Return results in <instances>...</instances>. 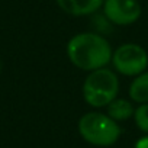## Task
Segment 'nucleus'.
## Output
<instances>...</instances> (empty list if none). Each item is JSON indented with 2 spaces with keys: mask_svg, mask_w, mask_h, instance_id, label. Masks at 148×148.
<instances>
[{
  "mask_svg": "<svg viewBox=\"0 0 148 148\" xmlns=\"http://www.w3.org/2000/svg\"><path fill=\"white\" fill-rule=\"evenodd\" d=\"M129 96L134 102L148 103V71H144L134 79L129 86Z\"/></svg>",
  "mask_w": 148,
  "mask_h": 148,
  "instance_id": "7",
  "label": "nucleus"
},
{
  "mask_svg": "<svg viewBox=\"0 0 148 148\" xmlns=\"http://www.w3.org/2000/svg\"><path fill=\"white\" fill-rule=\"evenodd\" d=\"M2 68H3V62H2V58H0V74H2Z\"/></svg>",
  "mask_w": 148,
  "mask_h": 148,
  "instance_id": "11",
  "label": "nucleus"
},
{
  "mask_svg": "<svg viewBox=\"0 0 148 148\" xmlns=\"http://www.w3.org/2000/svg\"><path fill=\"white\" fill-rule=\"evenodd\" d=\"M135 148H148V135L138 139L136 144H135Z\"/></svg>",
  "mask_w": 148,
  "mask_h": 148,
  "instance_id": "10",
  "label": "nucleus"
},
{
  "mask_svg": "<svg viewBox=\"0 0 148 148\" xmlns=\"http://www.w3.org/2000/svg\"><path fill=\"white\" fill-rule=\"evenodd\" d=\"M118 92L119 80L116 74L106 67L92 71L83 84L84 100L93 108L108 106L116 99Z\"/></svg>",
  "mask_w": 148,
  "mask_h": 148,
  "instance_id": "3",
  "label": "nucleus"
},
{
  "mask_svg": "<svg viewBox=\"0 0 148 148\" xmlns=\"http://www.w3.org/2000/svg\"><path fill=\"white\" fill-rule=\"evenodd\" d=\"M57 3L68 15L86 16L97 12L103 0H57Z\"/></svg>",
  "mask_w": 148,
  "mask_h": 148,
  "instance_id": "6",
  "label": "nucleus"
},
{
  "mask_svg": "<svg viewBox=\"0 0 148 148\" xmlns=\"http://www.w3.org/2000/svg\"><path fill=\"white\" fill-rule=\"evenodd\" d=\"M110 44L97 34L83 32L74 35L67 44L70 61L80 70L95 71L106 67L112 61Z\"/></svg>",
  "mask_w": 148,
  "mask_h": 148,
  "instance_id": "1",
  "label": "nucleus"
},
{
  "mask_svg": "<svg viewBox=\"0 0 148 148\" xmlns=\"http://www.w3.org/2000/svg\"><path fill=\"white\" fill-rule=\"evenodd\" d=\"M134 119H135L136 126L142 132L148 134V103H144V105H141L135 109Z\"/></svg>",
  "mask_w": 148,
  "mask_h": 148,
  "instance_id": "9",
  "label": "nucleus"
},
{
  "mask_svg": "<svg viewBox=\"0 0 148 148\" xmlns=\"http://www.w3.org/2000/svg\"><path fill=\"white\" fill-rule=\"evenodd\" d=\"M103 12L112 23L126 26L139 19L141 6L136 0H105Z\"/></svg>",
  "mask_w": 148,
  "mask_h": 148,
  "instance_id": "5",
  "label": "nucleus"
},
{
  "mask_svg": "<svg viewBox=\"0 0 148 148\" xmlns=\"http://www.w3.org/2000/svg\"><path fill=\"white\" fill-rule=\"evenodd\" d=\"M113 68L123 76H138L148 67L147 51L136 44H123L112 54Z\"/></svg>",
  "mask_w": 148,
  "mask_h": 148,
  "instance_id": "4",
  "label": "nucleus"
},
{
  "mask_svg": "<svg viewBox=\"0 0 148 148\" xmlns=\"http://www.w3.org/2000/svg\"><path fill=\"white\" fill-rule=\"evenodd\" d=\"M79 132L83 139L96 147H110L121 136V128L109 115L89 112L79 121Z\"/></svg>",
  "mask_w": 148,
  "mask_h": 148,
  "instance_id": "2",
  "label": "nucleus"
},
{
  "mask_svg": "<svg viewBox=\"0 0 148 148\" xmlns=\"http://www.w3.org/2000/svg\"><path fill=\"white\" fill-rule=\"evenodd\" d=\"M134 106L125 99H115L108 105V115L113 121H126L134 116Z\"/></svg>",
  "mask_w": 148,
  "mask_h": 148,
  "instance_id": "8",
  "label": "nucleus"
}]
</instances>
